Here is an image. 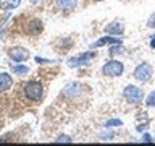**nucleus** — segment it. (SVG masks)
Instances as JSON below:
<instances>
[{
	"label": "nucleus",
	"instance_id": "obj_1",
	"mask_svg": "<svg viewBox=\"0 0 155 146\" xmlns=\"http://www.w3.org/2000/svg\"><path fill=\"white\" fill-rule=\"evenodd\" d=\"M44 94V88L39 81H28L24 85V96L31 101H39Z\"/></svg>",
	"mask_w": 155,
	"mask_h": 146
},
{
	"label": "nucleus",
	"instance_id": "obj_2",
	"mask_svg": "<svg viewBox=\"0 0 155 146\" xmlns=\"http://www.w3.org/2000/svg\"><path fill=\"white\" fill-rule=\"evenodd\" d=\"M152 75H153V68H152V65H150V63H147V62L139 63V65L134 68V71H133V76H134L137 81H142V83L149 81L150 78H152Z\"/></svg>",
	"mask_w": 155,
	"mask_h": 146
},
{
	"label": "nucleus",
	"instance_id": "obj_3",
	"mask_svg": "<svg viewBox=\"0 0 155 146\" xmlns=\"http://www.w3.org/2000/svg\"><path fill=\"white\" fill-rule=\"evenodd\" d=\"M123 96H124V99L131 102V104H136V102H140L142 101V97H144V92L140 88L137 86H134V85H128L123 89Z\"/></svg>",
	"mask_w": 155,
	"mask_h": 146
},
{
	"label": "nucleus",
	"instance_id": "obj_4",
	"mask_svg": "<svg viewBox=\"0 0 155 146\" xmlns=\"http://www.w3.org/2000/svg\"><path fill=\"white\" fill-rule=\"evenodd\" d=\"M123 71H124V67L118 60H110L102 67V75L105 76H120L123 75Z\"/></svg>",
	"mask_w": 155,
	"mask_h": 146
},
{
	"label": "nucleus",
	"instance_id": "obj_5",
	"mask_svg": "<svg viewBox=\"0 0 155 146\" xmlns=\"http://www.w3.org/2000/svg\"><path fill=\"white\" fill-rule=\"evenodd\" d=\"M95 57V52H84V54H79V55H76V57H73L68 60V65H70L71 68H76V67H82V65H86V63H89L91 62V58H94Z\"/></svg>",
	"mask_w": 155,
	"mask_h": 146
},
{
	"label": "nucleus",
	"instance_id": "obj_6",
	"mask_svg": "<svg viewBox=\"0 0 155 146\" xmlns=\"http://www.w3.org/2000/svg\"><path fill=\"white\" fill-rule=\"evenodd\" d=\"M8 55L12 57L15 62H24L29 57V52H28V49L18 46V47H10L8 49Z\"/></svg>",
	"mask_w": 155,
	"mask_h": 146
},
{
	"label": "nucleus",
	"instance_id": "obj_7",
	"mask_svg": "<svg viewBox=\"0 0 155 146\" xmlns=\"http://www.w3.org/2000/svg\"><path fill=\"white\" fill-rule=\"evenodd\" d=\"M107 44H121V39L116 37V36H105V37H100L99 41H95L91 47L95 49V47H100V46H107Z\"/></svg>",
	"mask_w": 155,
	"mask_h": 146
},
{
	"label": "nucleus",
	"instance_id": "obj_8",
	"mask_svg": "<svg viewBox=\"0 0 155 146\" xmlns=\"http://www.w3.org/2000/svg\"><path fill=\"white\" fill-rule=\"evenodd\" d=\"M105 33L108 34H123L124 33V24L121 21H111L105 26Z\"/></svg>",
	"mask_w": 155,
	"mask_h": 146
},
{
	"label": "nucleus",
	"instance_id": "obj_9",
	"mask_svg": "<svg viewBox=\"0 0 155 146\" xmlns=\"http://www.w3.org/2000/svg\"><path fill=\"white\" fill-rule=\"evenodd\" d=\"M57 7L63 12H71L78 7V0H57Z\"/></svg>",
	"mask_w": 155,
	"mask_h": 146
},
{
	"label": "nucleus",
	"instance_id": "obj_10",
	"mask_svg": "<svg viewBox=\"0 0 155 146\" xmlns=\"http://www.w3.org/2000/svg\"><path fill=\"white\" fill-rule=\"evenodd\" d=\"M12 83H13V78L10 73H0V92L2 91H7L10 86H12Z\"/></svg>",
	"mask_w": 155,
	"mask_h": 146
},
{
	"label": "nucleus",
	"instance_id": "obj_11",
	"mask_svg": "<svg viewBox=\"0 0 155 146\" xmlns=\"http://www.w3.org/2000/svg\"><path fill=\"white\" fill-rule=\"evenodd\" d=\"M28 31L31 34H39L42 31V21L41 19H32V21L29 23V26H28Z\"/></svg>",
	"mask_w": 155,
	"mask_h": 146
},
{
	"label": "nucleus",
	"instance_id": "obj_12",
	"mask_svg": "<svg viewBox=\"0 0 155 146\" xmlns=\"http://www.w3.org/2000/svg\"><path fill=\"white\" fill-rule=\"evenodd\" d=\"M19 3H21V0H2V2H0V7L7 8V10H13V8H16Z\"/></svg>",
	"mask_w": 155,
	"mask_h": 146
},
{
	"label": "nucleus",
	"instance_id": "obj_13",
	"mask_svg": "<svg viewBox=\"0 0 155 146\" xmlns=\"http://www.w3.org/2000/svg\"><path fill=\"white\" fill-rule=\"evenodd\" d=\"M12 70H13V73H16V75H26L29 71V68L26 65H13Z\"/></svg>",
	"mask_w": 155,
	"mask_h": 146
},
{
	"label": "nucleus",
	"instance_id": "obj_14",
	"mask_svg": "<svg viewBox=\"0 0 155 146\" xmlns=\"http://www.w3.org/2000/svg\"><path fill=\"white\" fill-rule=\"evenodd\" d=\"M123 125V122H121L120 119H110L105 122V127L107 128H113V127H121Z\"/></svg>",
	"mask_w": 155,
	"mask_h": 146
},
{
	"label": "nucleus",
	"instance_id": "obj_15",
	"mask_svg": "<svg viewBox=\"0 0 155 146\" xmlns=\"http://www.w3.org/2000/svg\"><path fill=\"white\" fill-rule=\"evenodd\" d=\"M145 104H147L149 107H155V89L147 96V99H145Z\"/></svg>",
	"mask_w": 155,
	"mask_h": 146
},
{
	"label": "nucleus",
	"instance_id": "obj_16",
	"mask_svg": "<svg viewBox=\"0 0 155 146\" xmlns=\"http://www.w3.org/2000/svg\"><path fill=\"white\" fill-rule=\"evenodd\" d=\"M71 141H73V140H71L68 135H60V136L55 140V143H71Z\"/></svg>",
	"mask_w": 155,
	"mask_h": 146
},
{
	"label": "nucleus",
	"instance_id": "obj_17",
	"mask_svg": "<svg viewBox=\"0 0 155 146\" xmlns=\"http://www.w3.org/2000/svg\"><path fill=\"white\" fill-rule=\"evenodd\" d=\"M121 49H123V47H121V44H113V47L110 49V54H111V55H115V54H120Z\"/></svg>",
	"mask_w": 155,
	"mask_h": 146
},
{
	"label": "nucleus",
	"instance_id": "obj_18",
	"mask_svg": "<svg viewBox=\"0 0 155 146\" xmlns=\"http://www.w3.org/2000/svg\"><path fill=\"white\" fill-rule=\"evenodd\" d=\"M147 26L149 28H155V13L150 15V18L147 19Z\"/></svg>",
	"mask_w": 155,
	"mask_h": 146
},
{
	"label": "nucleus",
	"instance_id": "obj_19",
	"mask_svg": "<svg viewBox=\"0 0 155 146\" xmlns=\"http://www.w3.org/2000/svg\"><path fill=\"white\" fill-rule=\"evenodd\" d=\"M142 141H144V143H150V141H153L152 138H150V136L147 135V133H145L144 136H142Z\"/></svg>",
	"mask_w": 155,
	"mask_h": 146
},
{
	"label": "nucleus",
	"instance_id": "obj_20",
	"mask_svg": "<svg viewBox=\"0 0 155 146\" xmlns=\"http://www.w3.org/2000/svg\"><path fill=\"white\" fill-rule=\"evenodd\" d=\"M150 47H152V49H155V36L152 37V41H150Z\"/></svg>",
	"mask_w": 155,
	"mask_h": 146
},
{
	"label": "nucleus",
	"instance_id": "obj_21",
	"mask_svg": "<svg viewBox=\"0 0 155 146\" xmlns=\"http://www.w3.org/2000/svg\"><path fill=\"white\" fill-rule=\"evenodd\" d=\"M31 2H37V0H31Z\"/></svg>",
	"mask_w": 155,
	"mask_h": 146
},
{
	"label": "nucleus",
	"instance_id": "obj_22",
	"mask_svg": "<svg viewBox=\"0 0 155 146\" xmlns=\"http://www.w3.org/2000/svg\"><path fill=\"white\" fill-rule=\"evenodd\" d=\"M95 2H100V0H95Z\"/></svg>",
	"mask_w": 155,
	"mask_h": 146
},
{
	"label": "nucleus",
	"instance_id": "obj_23",
	"mask_svg": "<svg viewBox=\"0 0 155 146\" xmlns=\"http://www.w3.org/2000/svg\"><path fill=\"white\" fill-rule=\"evenodd\" d=\"M153 141H155V136H153Z\"/></svg>",
	"mask_w": 155,
	"mask_h": 146
}]
</instances>
